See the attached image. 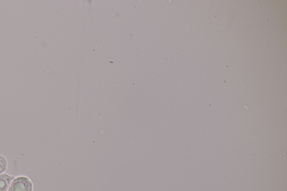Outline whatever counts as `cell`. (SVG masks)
I'll return each mask as SVG.
<instances>
[{
  "mask_svg": "<svg viewBox=\"0 0 287 191\" xmlns=\"http://www.w3.org/2000/svg\"><path fill=\"white\" fill-rule=\"evenodd\" d=\"M31 181L27 177H19L14 179L9 191H32Z\"/></svg>",
  "mask_w": 287,
  "mask_h": 191,
  "instance_id": "1",
  "label": "cell"
},
{
  "mask_svg": "<svg viewBox=\"0 0 287 191\" xmlns=\"http://www.w3.org/2000/svg\"><path fill=\"white\" fill-rule=\"evenodd\" d=\"M14 177L6 174L0 175V191H7Z\"/></svg>",
  "mask_w": 287,
  "mask_h": 191,
  "instance_id": "2",
  "label": "cell"
},
{
  "mask_svg": "<svg viewBox=\"0 0 287 191\" xmlns=\"http://www.w3.org/2000/svg\"><path fill=\"white\" fill-rule=\"evenodd\" d=\"M7 167V161L3 156H0V174H2L6 170Z\"/></svg>",
  "mask_w": 287,
  "mask_h": 191,
  "instance_id": "3",
  "label": "cell"
}]
</instances>
